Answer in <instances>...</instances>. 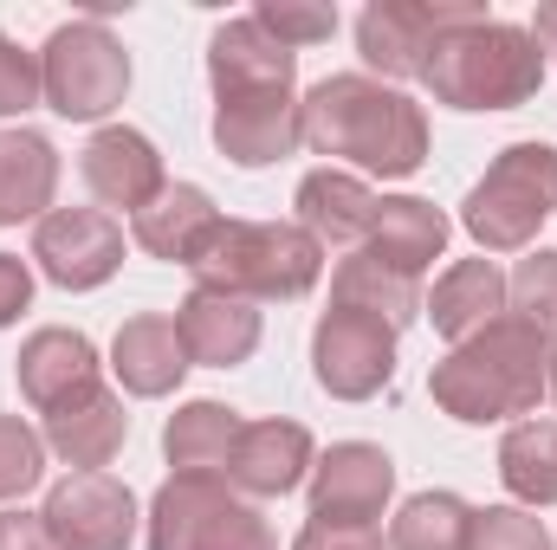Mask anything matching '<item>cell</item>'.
Wrapping results in <instances>:
<instances>
[{
    "instance_id": "cell-1",
    "label": "cell",
    "mask_w": 557,
    "mask_h": 550,
    "mask_svg": "<svg viewBox=\"0 0 557 550\" xmlns=\"http://www.w3.org/2000/svg\"><path fill=\"white\" fill-rule=\"evenodd\" d=\"M298 142L396 182L428 162V111L370 72H331L298 98Z\"/></svg>"
},
{
    "instance_id": "cell-2",
    "label": "cell",
    "mask_w": 557,
    "mask_h": 550,
    "mask_svg": "<svg viewBox=\"0 0 557 550\" xmlns=\"http://www.w3.org/2000/svg\"><path fill=\"white\" fill-rule=\"evenodd\" d=\"M545 350H552V337H539L519 317H499L480 337L454 343L428 370V396H434L441 414H454L467 427H486V421H506V414H532L539 396H545Z\"/></svg>"
},
{
    "instance_id": "cell-3",
    "label": "cell",
    "mask_w": 557,
    "mask_h": 550,
    "mask_svg": "<svg viewBox=\"0 0 557 550\" xmlns=\"http://www.w3.org/2000/svg\"><path fill=\"white\" fill-rule=\"evenodd\" d=\"M421 85L447 111H519L545 85V46L532 39V26H512V20L486 13V20L454 26L434 46Z\"/></svg>"
},
{
    "instance_id": "cell-4",
    "label": "cell",
    "mask_w": 557,
    "mask_h": 550,
    "mask_svg": "<svg viewBox=\"0 0 557 550\" xmlns=\"http://www.w3.org/2000/svg\"><path fill=\"white\" fill-rule=\"evenodd\" d=\"M195 285L234 298H305L324 273V247L298 221H221L208 253L188 266Z\"/></svg>"
},
{
    "instance_id": "cell-5",
    "label": "cell",
    "mask_w": 557,
    "mask_h": 550,
    "mask_svg": "<svg viewBox=\"0 0 557 550\" xmlns=\"http://www.w3.org/2000/svg\"><path fill=\"white\" fill-rule=\"evenodd\" d=\"M557 214V149L552 142H506L493 155V168L467 188L460 201V227L486 247V253H519L532 247V234Z\"/></svg>"
},
{
    "instance_id": "cell-6",
    "label": "cell",
    "mask_w": 557,
    "mask_h": 550,
    "mask_svg": "<svg viewBox=\"0 0 557 550\" xmlns=\"http://www.w3.org/2000/svg\"><path fill=\"white\" fill-rule=\"evenodd\" d=\"M149 550H273V525L208 473H175L149 499Z\"/></svg>"
},
{
    "instance_id": "cell-7",
    "label": "cell",
    "mask_w": 557,
    "mask_h": 550,
    "mask_svg": "<svg viewBox=\"0 0 557 550\" xmlns=\"http://www.w3.org/2000/svg\"><path fill=\"white\" fill-rule=\"evenodd\" d=\"M39 85L46 104L72 124H98L131 91V52L104 20H72L39 46Z\"/></svg>"
},
{
    "instance_id": "cell-8",
    "label": "cell",
    "mask_w": 557,
    "mask_h": 550,
    "mask_svg": "<svg viewBox=\"0 0 557 550\" xmlns=\"http://www.w3.org/2000/svg\"><path fill=\"white\" fill-rule=\"evenodd\" d=\"M467 20H486V7L480 0H370L357 20V52L383 78H421L434 46Z\"/></svg>"
},
{
    "instance_id": "cell-9",
    "label": "cell",
    "mask_w": 557,
    "mask_h": 550,
    "mask_svg": "<svg viewBox=\"0 0 557 550\" xmlns=\"http://www.w3.org/2000/svg\"><path fill=\"white\" fill-rule=\"evenodd\" d=\"M311 376L337 402H370L396 376V330L363 311H324L311 330Z\"/></svg>"
},
{
    "instance_id": "cell-10",
    "label": "cell",
    "mask_w": 557,
    "mask_h": 550,
    "mask_svg": "<svg viewBox=\"0 0 557 550\" xmlns=\"http://www.w3.org/2000/svg\"><path fill=\"white\" fill-rule=\"evenodd\" d=\"M39 518L52 550H131L137 538V499L111 473H65L46 492Z\"/></svg>"
},
{
    "instance_id": "cell-11",
    "label": "cell",
    "mask_w": 557,
    "mask_h": 550,
    "mask_svg": "<svg viewBox=\"0 0 557 550\" xmlns=\"http://www.w3.org/2000/svg\"><path fill=\"white\" fill-rule=\"evenodd\" d=\"M33 260L59 291H98L124 266V227L104 208H52L33 227Z\"/></svg>"
},
{
    "instance_id": "cell-12",
    "label": "cell",
    "mask_w": 557,
    "mask_h": 550,
    "mask_svg": "<svg viewBox=\"0 0 557 550\" xmlns=\"http://www.w3.org/2000/svg\"><path fill=\"white\" fill-rule=\"evenodd\" d=\"M396 492V460L370 440H337L311 466V518L331 525H376Z\"/></svg>"
},
{
    "instance_id": "cell-13",
    "label": "cell",
    "mask_w": 557,
    "mask_h": 550,
    "mask_svg": "<svg viewBox=\"0 0 557 550\" xmlns=\"http://www.w3.org/2000/svg\"><path fill=\"white\" fill-rule=\"evenodd\" d=\"M78 175H85V188H91L104 208H131V214H143V208L169 188L156 142L143 137V130H131V124H104L98 137L85 142Z\"/></svg>"
},
{
    "instance_id": "cell-14",
    "label": "cell",
    "mask_w": 557,
    "mask_h": 550,
    "mask_svg": "<svg viewBox=\"0 0 557 550\" xmlns=\"http://www.w3.org/2000/svg\"><path fill=\"white\" fill-rule=\"evenodd\" d=\"M208 85H214V98L292 91V85H298V52H285L253 13H247V20H227V26H214V39H208Z\"/></svg>"
},
{
    "instance_id": "cell-15",
    "label": "cell",
    "mask_w": 557,
    "mask_h": 550,
    "mask_svg": "<svg viewBox=\"0 0 557 550\" xmlns=\"http://www.w3.org/2000/svg\"><path fill=\"white\" fill-rule=\"evenodd\" d=\"M214 149L240 168H267L298 149V91L214 98Z\"/></svg>"
},
{
    "instance_id": "cell-16",
    "label": "cell",
    "mask_w": 557,
    "mask_h": 550,
    "mask_svg": "<svg viewBox=\"0 0 557 550\" xmlns=\"http://www.w3.org/2000/svg\"><path fill=\"white\" fill-rule=\"evenodd\" d=\"M175 330H182L188 363L234 370V363H247V357L260 350V304H253V298H234V291L195 285V291L175 304Z\"/></svg>"
},
{
    "instance_id": "cell-17",
    "label": "cell",
    "mask_w": 557,
    "mask_h": 550,
    "mask_svg": "<svg viewBox=\"0 0 557 550\" xmlns=\"http://www.w3.org/2000/svg\"><path fill=\"white\" fill-rule=\"evenodd\" d=\"M311 466H318V447L298 421H247L227 460V486L253 499H285L311 479Z\"/></svg>"
},
{
    "instance_id": "cell-18",
    "label": "cell",
    "mask_w": 557,
    "mask_h": 550,
    "mask_svg": "<svg viewBox=\"0 0 557 550\" xmlns=\"http://www.w3.org/2000/svg\"><path fill=\"white\" fill-rule=\"evenodd\" d=\"M13 376H20V396L39 414H52L59 402L98 389V343L85 330H65V324H46L20 343L13 357Z\"/></svg>"
},
{
    "instance_id": "cell-19",
    "label": "cell",
    "mask_w": 557,
    "mask_h": 550,
    "mask_svg": "<svg viewBox=\"0 0 557 550\" xmlns=\"http://www.w3.org/2000/svg\"><path fill=\"white\" fill-rule=\"evenodd\" d=\"M214 234H221V208L195 182H169L143 214H131V240L149 260H169V266H195Z\"/></svg>"
},
{
    "instance_id": "cell-20",
    "label": "cell",
    "mask_w": 557,
    "mask_h": 550,
    "mask_svg": "<svg viewBox=\"0 0 557 550\" xmlns=\"http://www.w3.org/2000/svg\"><path fill=\"white\" fill-rule=\"evenodd\" d=\"M124 434H131L124 396H111L104 383L85 389V396H72V402H59V409L46 414V453H59L72 473H104V466L117 460Z\"/></svg>"
},
{
    "instance_id": "cell-21",
    "label": "cell",
    "mask_w": 557,
    "mask_h": 550,
    "mask_svg": "<svg viewBox=\"0 0 557 550\" xmlns=\"http://www.w3.org/2000/svg\"><path fill=\"white\" fill-rule=\"evenodd\" d=\"M292 208H298V227L318 247H357V240H370V221H376V195L350 168H311L298 182Z\"/></svg>"
},
{
    "instance_id": "cell-22",
    "label": "cell",
    "mask_w": 557,
    "mask_h": 550,
    "mask_svg": "<svg viewBox=\"0 0 557 550\" xmlns=\"http://www.w3.org/2000/svg\"><path fill=\"white\" fill-rule=\"evenodd\" d=\"M111 370H117V383H124L131 396H143V402L175 396L182 376H188V350H182L175 317L143 311L131 324H117V337H111Z\"/></svg>"
},
{
    "instance_id": "cell-23",
    "label": "cell",
    "mask_w": 557,
    "mask_h": 550,
    "mask_svg": "<svg viewBox=\"0 0 557 550\" xmlns=\"http://www.w3.org/2000/svg\"><path fill=\"white\" fill-rule=\"evenodd\" d=\"M370 260H383L389 273L421 278L441 253H447V214L421 195H383L376 201V221H370Z\"/></svg>"
},
{
    "instance_id": "cell-24",
    "label": "cell",
    "mask_w": 557,
    "mask_h": 550,
    "mask_svg": "<svg viewBox=\"0 0 557 550\" xmlns=\"http://www.w3.org/2000/svg\"><path fill=\"white\" fill-rule=\"evenodd\" d=\"M421 311L434 317V330L447 343H467V337H480L486 324L506 317V273L493 260H454L447 273L434 278V298Z\"/></svg>"
},
{
    "instance_id": "cell-25",
    "label": "cell",
    "mask_w": 557,
    "mask_h": 550,
    "mask_svg": "<svg viewBox=\"0 0 557 550\" xmlns=\"http://www.w3.org/2000/svg\"><path fill=\"white\" fill-rule=\"evenodd\" d=\"M52 188H59V149L39 130H0V227H20V221H46L52 208Z\"/></svg>"
},
{
    "instance_id": "cell-26",
    "label": "cell",
    "mask_w": 557,
    "mask_h": 550,
    "mask_svg": "<svg viewBox=\"0 0 557 550\" xmlns=\"http://www.w3.org/2000/svg\"><path fill=\"white\" fill-rule=\"evenodd\" d=\"M240 414L227 402H188V409L169 414L162 427V453L175 473H208V479H227V460H234V440H240Z\"/></svg>"
},
{
    "instance_id": "cell-27",
    "label": "cell",
    "mask_w": 557,
    "mask_h": 550,
    "mask_svg": "<svg viewBox=\"0 0 557 550\" xmlns=\"http://www.w3.org/2000/svg\"><path fill=\"white\" fill-rule=\"evenodd\" d=\"M331 304H337V311H363V317L403 330V324L421 317V278L389 273V266L370 260V253H350V260L331 273Z\"/></svg>"
},
{
    "instance_id": "cell-28",
    "label": "cell",
    "mask_w": 557,
    "mask_h": 550,
    "mask_svg": "<svg viewBox=\"0 0 557 550\" xmlns=\"http://www.w3.org/2000/svg\"><path fill=\"white\" fill-rule=\"evenodd\" d=\"M499 479L506 492L539 512V505H557V421H512L506 440H499Z\"/></svg>"
},
{
    "instance_id": "cell-29",
    "label": "cell",
    "mask_w": 557,
    "mask_h": 550,
    "mask_svg": "<svg viewBox=\"0 0 557 550\" xmlns=\"http://www.w3.org/2000/svg\"><path fill=\"white\" fill-rule=\"evenodd\" d=\"M473 532V505L454 492H416L396 525H389V550H467Z\"/></svg>"
},
{
    "instance_id": "cell-30",
    "label": "cell",
    "mask_w": 557,
    "mask_h": 550,
    "mask_svg": "<svg viewBox=\"0 0 557 550\" xmlns=\"http://www.w3.org/2000/svg\"><path fill=\"white\" fill-rule=\"evenodd\" d=\"M506 317L532 324L539 337H557V247L519 260V273L506 278Z\"/></svg>"
},
{
    "instance_id": "cell-31",
    "label": "cell",
    "mask_w": 557,
    "mask_h": 550,
    "mask_svg": "<svg viewBox=\"0 0 557 550\" xmlns=\"http://www.w3.org/2000/svg\"><path fill=\"white\" fill-rule=\"evenodd\" d=\"M253 20L273 33L285 52H305V46H324L337 33V7L331 0H260Z\"/></svg>"
},
{
    "instance_id": "cell-32",
    "label": "cell",
    "mask_w": 557,
    "mask_h": 550,
    "mask_svg": "<svg viewBox=\"0 0 557 550\" xmlns=\"http://www.w3.org/2000/svg\"><path fill=\"white\" fill-rule=\"evenodd\" d=\"M46 479V434L26 427L20 414H0V505L33 492Z\"/></svg>"
},
{
    "instance_id": "cell-33",
    "label": "cell",
    "mask_w": 557,
    "mask_h": 550,
    "mask_svg": "<svg viewBox=\"0 0 557 550\" xmlns=\"http://www.w3.org/2000/svg\"><path fill=\"white\" fill-rule=\"evenodd\" d=\"M467 550H552V538H545V518H532L525 505H486L473 512Z\"/></svg>"
},
{
    "instance_id": "cell-34",
    "label": "cell",
    "mask_w": 557,
    "mask_h": 550,
    "mask_svg": "<svg viewBox=\"0 0 557 550\" xmlns=\"http://www.w3.org/2000/svg\"><path fill=\"white\" fill-rule=\"evenodd\" d=\"M39 98H46V85H39V52H26L20 39L0 33V117H20V111H33Z\"/></svg>"
},
{
    "instance_id": "cell-35",
    "label": "cell",
    "mask_w": 557,
    "mask_h": 550,
    "mask_svg": "<svg viewBox=\"0 0 557 550\" xmlns=\"http://www.w3.org/2000/svg\"><path fill=\"white\" fill-rule=\"evenodd\" d=\"M292 550H389V545H383L376 525H331V518H311Z\"/></svg>"
},
{
    "instance_id": "cell-36",
    "label": "cell",
    "mask_w": 557,
    "mask_h": 550,
    "mask_svg": "<svg viewBox=\"0 0 557 550\" xmlns=\"http://www.w3.org/2000/svg\"><path fill=\"white\" fill-rule=\"evenodd\" d=\"M26 304H33V273H26V260L0 253V330H7Z\"/></svg>"
},
{
    "instance_id": "cell-37",
    "label": "cell",
    "mask_w": 557,
    "mask_h": 550,
    "mask_svg": "<svg viewBox=\"0 0 557 550\" xmlns=\"http://www.w3.org/2000/svg\"><path fill=\"white\" fill-rule=\"evenodd\" d=\"M0 550H52L39 512H0Z\"/></svg>"
},
{
    "instance_id": "cell-38",
    "label": "cell",
    "mask_w": 557,
    "mask_h": 550,
    "mask_svg": "<svg viewBox=\"0 0 557 550\" xmlns=\"http://www.w3.org/2000/svg\"><path fill=\"white\" fill-rule=\"evenodd\" d=\"M545 389L557 396V337H552V350H545Z\"/></svg>"
}]
</instances>
